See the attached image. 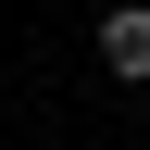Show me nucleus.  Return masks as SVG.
Segmentation results:
<instances>
[{"label":"nucleus","mask_w":150,"mask_h":150,"mask_svg":"<svg viewBox=\"0 0 150 150\" xmlns=\"http://www.w3.org/2000/svg\"><path fill=\"white\" fill-rule=\"evenodd\" d=\"M100 63H112V75H150V13H138V0L100 13Z\"/></svg>","instance_id":"obj_1"}]
</instances>
